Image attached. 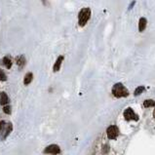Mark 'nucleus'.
Listing matches in <instances>:
<instances>
[{
    "label": "nucleus",
    "mask_w": 155,
    "mask_h": 155,
    "mask_svg": "<svg viewBox=\"0 0 155 155\" xmlns=\"http://www.w3.org/2000/svg\"><path fill=\"white\" fill-rule=\"evenodd\" d=\"M112 94H113V96L116 98H123V97H127L129 95V92H128L127 88H125V86H124L123 84L117 83L113 86Z\"/></svg>",
    "instance_id": "nucleus-1"
},
{
    "label": "nucleus",
    "mask_w": 155,
    "mask_h": 155,
    "mask_svg": "<svg viewBox=\"0 0 155 155\" xmlns=\"http://www.w3.org/2000/svg\"><path fill=\"white\" fill-rule=\"evenodd\" d=\"M91 17V10L89 8H84L81 11L79 12L78 16V23L80 26H84L87 23V22L89 21Z\"/></svg>",
    "instance_id": "nucleus-2"
},
{
    "label": "nucleus",
    "mask_w": 155,
    "mask_h": 155,
    "mask_svg": "<svg viewBox=\"0 0 155 155\" xmlns=\"http://www.w3.org/2000/svg\"><path fill=\"white\" fill-rule=\"evenodd\" d=\"M106 134H107L108 139L114 140V139H116L117 136L119 135V130H118V128H117L116 126H114V125L109 126L106 130Z\"/></svg>",
    "instance_id": "nucleus-3"
},
{
    "label": "nucleus",
    "mask_w": 155,
    "mask_h": 155,
    "mask_svg": "<svg viewBox=\"0 0 155 155\" xmlns=\"http://www.w3.org/2000/svg\"><path fill=\"white\" fill-rule=\"evenodd\" d=\"M124 117H125V119L127 121H130V120H138L139 119V117L136 113H135V111L132 109V108H127L125 111H124Z\"/></svg>",
    "instance_id": "nucleus-4"
},
{
    "label": "nucleus",
    "mask_w": 155,
    "mask_h": 155,
    "mask_svg": "<svg viewBox=\"0 0 155 155\" xmlns=\"http://www.w3.org/2000/svg\"><path fill=\"white\" fill-rule=\"evenodd\" d=\"M60 147L57 146V144H51V146H47L44 150V153H48V154H53V155H56V154H59L60 153Z\"/></svg>",
    "instance_id": "nucleus-5"
},
{
    "label": "nucleus",
    "mask_w": 155,
    "mask_h": 155,
    "mask_svg": "<svg viewBox=\"0 0 155 155\" xmlns=\"http://www.w3.org/2000/svg\"><path fill=\"white\" fill-rule=\"evenodd\" d=\"M13 131V125L11 123H7V125H5V128H4V130H3V135H2V139L3 140H5L6 138L8 137V135L11 133Z\"/></svg>",
    "instance_id": "nucleus-6"
},
{
    "label": "nucleus",
    "mask_w": 155,
    "mask_h": 155,
    "mask_svg": "<svg viewBox=\"0 0 155 155\" xmlns=\"http://www.w3.org/2000/svg\"><path fill=\"white\" fill-rule=\"evenodd\" d=\"M8 102H9L8 96L6 95L4 92L0 93V104H2V106H5V104L8 103Z\"/></svg>",
    "instance_id": "nucleus-7"
},
{
    "label": "nucleus",
    "mask_w": 155,
    "mask_h": 155,
    "mask_svg": "<svg viewBox=\"0 0 155 155\" xmlns=\"http://www.w3.org/2000/svg\"><path fill=\"white\" fill-rule=\"evenodd\" d=\"M63 60V57L60 56L58 58V60H57L56 63L54 65V71H59L60 68V65H62V63Z\"/></svg>",
    "instance_id": "nucleus-8"
},
{
    "label": "nucleus",
    "mask_w": 155,
    "mask_h": 155,
    "mask_svg": "<svg viewBox=\"0 0 155 155\" xmlns=\"http://www.w3.org/2000/svg\"><path fill=\"white\" fill-rule=\"evenodd\" d=\"M146 18H141L140 20V23H139V30L141 32V31H143L144 28H146Z\"/></svg>",
    "instance_id": "nucleus-9"
},
{
    "label": "nucleus",
    "mask_w": 155,
    "mask_h": 155,
    "mask_svg": "<svg viewBox=\"0 0 155 155\" xmlns=\"http://www.w3.org/2000/svg\"><path fill=\"white\" fill-rule=\"evenodd\" d=\"M32 73L29 72V73H26L25 74V80H23V83H25V85H28V84L31 82L32 80Z\"/></svg>",
    "instance_id": "nucleus-10"
},
{
    "label": "nucleus",
    "mask_w": 155,
    "mask_h": 155,
    "mask_svg": "<svg viewBox=\"0 0 155 155\" xmlns=\"http://www.w3.org/2000/svg\"><path fill=\"white\" fill-rule=\"evenodd\" d=\"M17 63H18V65L21 66V67L25 65V57H23V56L18 57V58H17Z\"/></svg>",
    "instance_id": "nucleus-11"
},
{
    "label": "nucleus",
    "mask_w": 155,
    "mask_h": 155,
    "mask_svg": "<svg viewBox=\"0 0 155 155\" xmlns=\"http://www.w3.org/2000/svg\"><path fill=\"white\" fill-rule=\"evenodd\" d=\"M143 106L144 107H151V106H155V102L153 100H146L143 102Z\"/></svg>",
    "instance_id": "nucleus-12"
},
{
    "label": "nucleus",
    "mask_w": 155,
    "mask_h": 155,
    "mask_svg": "<svg viewBox=\"0 0 155 155\" xmlns=\"http://www.w3.org/2000/svg\"><path fill=\"white\" fill-rule=\"evenodd\" d=\"M3 63H4V65L7 66V68H11L12 66V60H10L7 57H5L4 59H3Z\"/></svg>",
    "instance_id": "nucleus-13"
},
{
    "label": "nucleus",
    "mask_w": 155,
    "mask_h": 155,
    "mask_svg": "<svg viewBox=\"0 0 155 155\" xmlns=\"http://www.w3.org/2000/svg\"><path fill=\"white\" fill-rule=\"evenodd\" d=\"M143 90H144V87H143V86L138 87V88L136 89V91H135V96L140 95V94H141V93L143 92Z\"/></svg>",
    "instance_id": "nucleus-14"
},
{
    "label": "nucleus",
    "mask_w": 155,
    "mask_h": 155,
    "mask_svg": "<svg viewBox=\"0 0 155 155\" xmlns=\"http://www.w3.org/2000/svg\"><path fill=\"white\" fill-rule=\"evenodd\" d=\"M6 79H7V77H6L4 71L0 68V80H1V81H6Z\"/></svg>",
    "instance_id": "nucleus-15"
},
{
    "label": "nucleus",
    "mask_w": 155,
    "mask_h": 155,
    "mask_svg": "<svg viewBox=\"0 0 155 155\" xmlns=\"http://www.w3.org/2000/svg\"><path fill=\"white\" fill-rule=\"evenodd\" d=\"M3 111H4L5 113L10 114V113H11V106H5L4 108H3Z\"/></svg>",
    "instance_id": "nucleus-16"
},
{
    "label": "nucleus",
    "mask_w": 155,
    "mask_h": 155,
    "mask_svg": "<svg viewBox=\"0 0 155 155\" xmlns=\"http://www.w3.org/2000/svg\"><path fill=\"white\" fill-rule=\"evenodd\" d=\"M5 125H6L5 121H1V122H0V133H1L3 130H4Z\"/></svg>",
    "instance_id": "nucleus-17"
},
{
    "label": "nucleus",
    "mask_w": 155,
    "mask_h": 155,
    "mask_svg": "<svg viewBox=\"0 0 155 155\" xmlns=\"http://www.w3.org/2000/svg\"><path fill=\"white\" fill-rule=\"evenodd\" d=\"M153 116H154V118H155V109H154V111H153Z\"/></svg>",
    "instance_id": "nucleus-18"
}]
</instances>
